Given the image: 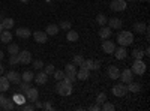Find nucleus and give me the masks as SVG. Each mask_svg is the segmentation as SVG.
<instances>
[{
  "mask_svg": "<svg viewBox=\"0 0 150 111\" xmlns=\"http://www.w3.org/2000/svg\"><path fill=\"white\" fill-rule=\"evenodd\" d=\"M56 90H57V93L60 96H69L72 93V83H69L66 78L60 80L56 84Z\"/></svg>",
  "mask_w": 150,
  "mask_h": 111,
  "instance_id": "f257e3e1",
  "label": "nucleus"
},
{
  "mask_svg": "<svg viewBox=\"0 0 150 111\" xmlns=\"http://www.w3.org/2000/svg\"><path fill=\"white\" fill-rule=\"evenodd\" d=\"M117 42L120 44V47H128L134 42V35L129 30H122L117 35Z\"/></svg>",
  "mask_w": 150,
  "mask_h": 111,
  "instance_id": "f03ea898",
  "label": "nucleus"
},
{
  "mask_svg": "<svg viewBox=\"0 0 150 111\" xmlns=\"http://www.w3.org/2000/svg\"><path fill=\"white\" fill-rule=\"evenodd\" d=\"M146 69H147V65L143 62V59L141 60H135L134 62V65H132V74H135V75H143V74L146 72Z\"/></svg>",
  "mask_w": 150,
  "mask_h": 111,
  "instance_id": "7ed1b4c3",
  "label": "nucleus"
},
{
  "mask_svg": "<svg viewBox=\"0 0 150 111\" xmlns=\"http://www.w3.org/2000/svg\"><path fill=\"white\" fill-rule=\"evenodd\" d=\"M128 93V87L125 86V83H119L116 86H112V95L117 96V98H122Z\"/></svg>",
  "mask_w": 150,
  "mask_h": 111,
  "instance_id": "20e7f679",
  "label": "nucleus"
},
{
  "mask_svg": "<svg viewBox=\"0 0 150 111\" xmlns=\"http://www.w3.org/2000/svg\"><path fill=\"white\" fill-rule=\"evenodd\" d=\"M126 6H128L126 0H112L111 5H110L111 11H114V12H122V11L126 9Z\"/></svg>",
  "mask_w": 150,
  "mask_h": 111,
  "instance_id": "39448f33",
  "label": "nucleus"
},
{
  "mask_svg": "<svg viewBox=\"0 0 150 111\" xmlns=\"http://www.w3.org/2000/svg\"><path fill=\"white\" fill-rule=\"evenodd\" d=\"M24 96H26V99H27V101L35 102L38 98H39V92H38V89H35V87H29L27 92L24 93Z\"/></svg>",
  "mask_w": 150,
  "mask_h": 111,
  "instance_id": "423d86ee",
  "label": "nucleus"
},
{
  "mask_svg": "<svg viewBox=\"0 0 150 111\" xmlns=\"http://www.w3.org/2000/svg\"><path fill=\"white\" fill-rule=\"evenodd\" d=\"M18 59H20V63H21V65H29V63H32V54H30V51H27V50L18 53Z\"/></svg>",
  "mask_w": 150,
  "mask_h": 111,
  "instance_id": "0eeeda50",
  "label": "nucleus"
},
{
  "mask_svg": "<svg viewBox=\"0 0 150 111\" xmlns=\"http://www.w3.org/2000/svg\"><path fill=\"white\" fill-rule=\"evenodd\" d=\"M119 78L122 80V83L128 84V83H131V81L134 80V74H132L131 69H125V71L120 72V77H119Z\"/></svg>",
  "mask_w": 150,
  "mask_h": 111,
  "instance_id": "6e6552de",
  "label": "nucleus"
},
{
  "mask_svg": "<svg viewBox=\"0 0 150 111\" xmlns=\"http://www.w3.org/2000/svg\"><path fill=\"white\" fill-rule=\"evenodd\" d=\"M6 78L9 80V83H12V84H20L21 83V75L18 72H15V71H9L8 74H6Z\"/></svg>",
  "mask_w": 150,
  "mask_h": 111,
  "instance_id": "1a4fd4ad",
  "label": "nucleus"
},
{
  "mask_svg": "<svg viewBox=\"0 0 150 111\" xmlns=\"http://www.w3.org/2000/svg\"><path fill=\"white\" fill-rule=\"evenodd\" d=\"M102 50H104L107 54H112V53L116 51V44L112 42V41L104 39V42H102Z\"/></svg>",
  "mask_w": 150,
  "mask_h": 111,
  "instance_id": "9d476101",
  "label": "nucleus"
},
{
  "mask_svg": "<svg viewBox=\"0 0 150 111\" xmlns=\"http://www.w3.org/2000/svg\"><path fill=\"white\" fill-rule=\"evenodd\" d=\"M33 38H35V41L38 44H45L48 41V35L45 32H42V30H38V32L33 33Z\"/></svg>",
  "mask_w": 150,
  "mask_h": 111,
  "instance_id": "9b49d317",
  "label": "nucleus"
},
{
  "mask_svg": "<svg viewBox=\"0 0 150 111\" xmlns=\"http://www.w3.org/2000/svg\"><path fill=\"white\" fill-rule=\"evenodd\" d=\"M107 72H108V77H110L111 80H117V78L120 77V69H119L116 65H111Z\"/></svg>",
  "mask_w": 150,
  "mask_h": 111,
  "instance_id": "f8f14e48",
  "label": "nucleus"
},
{
  "mask_svg": "<svg viewBox=\"0 0 150 111\" xmlns=\"http://www.w3.org/2000/svg\"><path fill=\"white\" fill-rule=\"evenodd\" d=\"M17 36L18 38H23V39H29L30 36H32V32H30V29H27V27H20V29H17Z\"/></svg>",
  "mask_w": 150,
  "mask_h": 111,
  "instance_id": "ddd939ff",
  "label": "nucleus"
},
{
  "mask_svg": "<svg viewBox=\"0 0 150 111\" xmlns=\"http://www.w3.org/2000/svg\"><path fill=\"white\" fill-rule=\"evenodd\" d=\"M107 23H108V27H110V29H122V26H123L122 20H120V18H117V17L110 18Z\"/></svg>",
  "mask_w": 150,
  "mask_h": 111,
  "instance_id": "4468645a",
  "label": "nucleus"
},
{
  "mask_svg": "<svg viewBox=\"0 0 150 111\" xmlns=\"http://www.w3.org/2000/svg\"><path fill=\"white\" fill-rule=\"evenodd\" d=\"M59 30H60V27L57 26V24H48V26L45 27V33H47L48 36H54V35H57Z\"/></svg>",
  "mask_w": 150,
  "mask_h": 111,
  "instance_id": "2eb2a0df",
  "label": "nucleus"
},
{
  "mask_svg": "<svg viewBox=\"0 0 150 111\" xmlns=\"http://www.w3.org/2000/svg\"><path fill=\"white\" fill-rule=\"evenodd\" d=\"M35 83L36 84H39V86H42V84H45L47 83V80H48V75H47V74L45 72H39V74H36V75H35Z\"/></svg>",
  "mask_w": 150,
  "mask_h": 111,
  "instance_id": "dca6fc26",
  "label": "nucleus"
},
{
  "mask_svg": "<svg viewBox=\"0 0 150 111\" xmlns=\"http://www.w3.org/2000/svg\"><path fill=\"white\" fill-rule=\"evenodd\" d=\"M89 69L86 68H80V71H77V80H81V81H86L89 78Z\"/></svg>",
  "mask_w": 150,
  "mask_h": 111,
  "instance_id": "f3484780",
  "label": "nucleus"
},
{
  "mask_svg": "<svg viewBox=\"0 0 150 111\" xmlns=\"http://www.w3.org/2000/svg\"><path fill=\"white\" fill-rule=\"evenodd\" d=\"M9 41H12V33H11V30H3L2 33H0V42L9 44Z\"/></svg>",
  "mask_w": 150,
  "mask_h": 111,
  "instance_id": "a211bd4d",
  "label": "nucleus"
},
{
  "mask_svg": "<svg viewBox=\"0 0 150 111\" xmlns=\"http://www.w3.org/2000/svg\"><path fill=\"white\" fill-rule=\"evenodd\" d=\"M14 24H15V21L12 20V18H9V17H6V18L2 20V27H3V30H11L12 27H14Z\"/></svg>",
  "mask_w": 150,
  "mask_h": 111,
  "instance_id": "6ab92c4d",
  "label": "nucleus"
},
{
  "mask_svg": "<svg viewBox=\"0 0 150 111\" xmlns=\"http://www.w3.org/2000/svg\"><path fill=\"white\" fill-rule=\"evenodd\" d=\"M111 29L110 27H105V26H102L101 29H99V38L101 39H108L110 36H111Z\"/></svg>",
  "mask_w": 150,
  "mask_h": 111,
  "instance_id": "aec40b11",
  "label": "nucleus"
},
{
  "mask_svg": "<svg viewBox=\"0 0 150 111\" xmlns=\"http://www.w3.org/2000/svg\"><path fill=\"white\" fill-rule=\"evenodd\" d=\"M112 54H116L117 60H123V59H126L128 51H126V48H125V47H120V48H117V51H114Z\"/></svg>",
  "mask_w": 150,
  "mask_h": 111,
  "instance_id": "412c9836",
  "label": "nucleus"
},
{
  "mask_svg": "<svg viewBox=\"0 0 150 111\" xmlns=\"http://www.w3.org/2000/svg\"><path fill=\"white\" fill-rule=\"evenodd\" d=\"M128 92H132V93H138L140 90H141V84L140 83H134V81H131V83H128Z\"/></svg>",
  "mask_w": 150,
  "mask_h": 111,
  "instance_id": "4be33fe9",
  "label": "nucleus"
},
{
  "mask_svg": "<svg viewBox=\"0 0 150 111\" xmlns=\"http://www.w3.org/2000/svg\"><path fill=\"white\" fill-rule=\"evenodd\" d=\"M9 90V80L6 77H0V92H8Z\"/></svg>",
  "mask_w": 150,
  "mask_h": 111,
  "instance_id": "5701e85b",
  "label": "nucleus"
},
{
  "mask_svg": "<svg viewBox=\"0 0 150 111\" xmlns=\"http://www.w3.org/2000/svg\"><path fill=\"white\" fill-rule=\"evenodd\" d=\"M65 75H77V66L74 63H68L65 68Z\"/></svg>",
  "mask_w": 150,
  "mask_h": 111,
  "instance_id": "b1692460",
  "label": "nucleus"
},
{
  "mask_svg": "<svg viewBox=\"0 0 150 111\" xmlns=\"http://www.w3.org/2000/svg\"><path fill=\"white\" fill-rule=\"evenodd\" d=\"M12 101H15V102L21 107V105L26 104V101H27V99H26V96H24V93H21V92H20V93H15V96H14V99H12Z\"/></svg>",
  "mask_w": 150,
  "mask_h": 111,
  "instance_id": "393cba45",
  "label": "nucleus"
},
{
  "mask_svg": "<svg viewBox=\"0 0 150 111\" xmlns=\"http://www.w3.org/2000/svg\"><path fill=\"white\" fill-rule=\"evenodd\" d=\"M132 29L137 33H144V30L147 29V24L146 23H135L134 26H132Z\"/></svg>",
  "mask_w": 150,
  "mask_h": 111,
  "instance_id": "a878e982",
  "label": "nucleus"
},
{
  "mask_svg": "<svg viewBox=\"0 0 150 111\" xmlns=\"http://www.w3.org/2000/svg\"><path fill=\"white\" fill-rule=\"evenodd\" d=\"M33 78H35V74H33L32 71H24V72H23V75H21V80H23V81H26V83L33 81Z\"/></svg>",
  "mask_w": 150,
  "mask_h": 111,
  "instance_id": "bb28decb",
  "label": "nucleus"
},
{
  "mask_svg": "<svg viewBox=\"0 0 150 111\" xmlns=\"http://www.w3.org/2000/svg\"><path fill=\"white\" fill-rule=\"evenodd\" d=\"M66 39H68L69 42H77V41H78V33L75 32V30H68Z\"/></svg>",
  "mask_w": 150,
  "mask_h": 111,
  "instance_id": "cd10ccee",
  "label": "nucleus"
},
{
  "mask_svg": "<svg viewBox=\"0 0 150 111\" xmlns=\"http://www.w3.org/2000/svg\"><path fill=\"white\" fill-rule=\"evenodd\" d=\"M8 53L9 54H18L20 53V47L17 44H8Z\"/></svg>",
  "mask_w": 150,
  "mask_h": 111,
  "instance_id": "c85d7f7f",
  "label": "nucleus"
},
{
  "mask_svg": "<svg viewBox=\"0 0 150 111\" xmlns=\"http://www.w3.org/2000/svg\"><path fill=\"white\" fill-rule=\"evenodd\" d=\"M132 57H134L135 60H141V59L144 57V51L140 50V48H137V50L132 51Z\"/></svg>",
  "mask_w": 150,
  "mask_h": 111,
  "instance_id": "c756f323",
  "label": "nucleus"
},
{
  "mask_svg": "<svg viewBox=\"0 0 150 111\" xmlns=\"http://www.w3.org/2000/svg\"><path fill=\"white\" fill-rule=\"evenodd\" d=\"M107 21H108V18H107L104 14H99V15L96 17V23H98L101 27H102V26H105V24H107Z\"/></svg>",
  "mask_w": 150,
  "mask_h": 111,
  "instance_id": "7c9ffc66",
  "label": "nucleus"
},
{
  "mask_svg": "<svg viewBox=\"0 0 150 111\" xmlns=\"http://www.w3.org/2000/svg\"><path fill=\"white\" fill-rule=\"evenodd\" d=\"M101 110H104V111H114V110H116V107H114V105H112L111 102H107V101H105V102L102 104V107H101Z\"/></svg>",
  "mask_w": 150,
  "mask_h": 111,
  "instance_id": "2f4dec72",
  "label": "nucleus"
},
{
  "mask_svg": "<svg viewBox=\"0 0 150 111\" xmlns=\"http://www.w3.org/2000/svg\"><path fill=\"white\" fill-rule=\"evenodd\" d=\"M18 63H20L18 54H9V65H18Z\"/></svg>",
  "mask_w": 150,
  "mask_h": 111,
  "instance_id": "473e14b6",
  "label": "nucleus"
},
{
  "mask_svg": "<svg viewBox=\"0 0 150 111\" xmlns=\"http://www.w3.org/2000/svg\"><path fill=\"white\" fill-rule=\"evenodd\" d=\"M83 60H84V57L81 56V54H77L74 57V60H72V63L75 65V66H81V63H83Z\"/></svg>",
  "mask_w": 150,
  "mask_h": 111,
  "instance_id": "72a5a7b5",
  "label": "nucleus"
},
{
  "mask_svg": "<svg viewBox=\"0 0 150 111\" xmlns=\"http://www.w3.org/2000/svg\"><path fill=\"white\" fill-rule=\"evenodd\" d=\"M53 75H54L56 81H60V80H63V78H65V71H54V72H53Z\"/></svg>",
  "mask_w": 150,
  "mask_h": 111,
  "instance_id": "f704fd0d",
  "label": "nucleus"
},
{
  "mask_svg": "<svg viewBox=\"0 0 150 111\" xmlns=\"http://www.w3.org/2000/svg\"><path fill=\"white\" fill-rule=\"evenodd\" d=\"M105 101H107V95H105V93H99V95L96 96V104L102 105Z\"/></svg>",
  "mask_w": 150,
  "mask_h": 111,
  "instance_id": "c9c22d12",
  "label": "nucleus"
},
{
  "mask_svg": "<svg viewBox=\"0 0 150 111\" xmlns=\"http://www.w3.org/2000/svg\"><path fill=\"white\" fill-rule=\"evenodd\" d=\"M14 107H15V105H14V102H12V99H8L6 104H5L2 108H3L5 111H11V110H14Z\"/></svg>",
  "mask_w": 150,
  "mask_h": 111,
  "instance_id": "e433bc0d",
  "label": "nucleus"
},
{
  "mask_svg": "<svg viewBox=\"0 0 150 111\" xmlns=\"http://www.w3.org/2000/svg\"><path fill=\"white\" fill-rule=\"evenodd\" d=\"M71 26H72L71 21H62L59 27H60L62 30H66V32H68V30H71Z\"/></svg>",
  "mask_w": 150,
  "mask_h": 111,
  "instance_id": "4c0bfd02",
  "label": "nucleus"
},
{
  "mask_svg": "<svg viewBox=\"0 0 150 111\" xmlns=\"http://www.w3.org/2000/svg\"><path fill=\"white\" fill-rule=\"evenodd\" d=\"M42 68H44V62H42V60H33V69L39 71V69H42Z\"/></svg>",
  "mask_w": 150,
  "mask_h": 111,
  "instance_id": "58836bf2",
  "label": "nucleus"
},
{
  "mask_svg": "<svg viewBox=\"0 0 150 111\" xmlns=\"http://www.w3.org/2000/svg\"><path fill=\"white\" fill-rule=\"evenodd\" d=\"M56 71V68H54V65H47L45 66V74H47V75H53V72Z\"/></svg>",
  "mask_w": 150,
  "mask_h": 111,
  "instance_id": "ea45409f",
  "label": "nucleus"
},
{
  "mask_svg": "<svg viewBox=\"0 0 150 111\" xmlns=\"http://www.w3.org/2000/svg\"><path fill=\"white\" fill-rule=\"evenodd\" d=\"M101 68V62L99 60H92V65H90V71H96Z\"/></svg>",
  "mask_w": 150,
  "mask_h": 111,
  "instance_id": "a19ab883",
  "label": "nucleus"
},
{
  "mask_svg": "<svg viewBox=\"0 0 150 111\" xmlns=\"http://www.w3.org/2000/svg\"><path fill=\"white\" fill-rule=\"evenodd\" d=\"M21 110H23V111H33V110H36V108H35V105H32V104H24V105H21Z\"/></svg>",
  "mask_w": 150,
  "mask_h": 111,
  "instance_id": "79ce46f5",
  "label": "nucleus"
},
{
  "mask_svg": "<svg viewBox=\"0 0 150 111\" xmlns=\"http://www.w3.org/2000/svg\"><path fill=\"white\" fill-rule=\"evenodd\" d=\"M29 87H30V84L26 83V81H23V83H21V87H20V92H21V93H26Z\"/></svg>",
  "mask_w": 150,
  "mask_h": 111,
  "instance_id": "37998d69",
  "label": "nucleus"
},
{
  "mask_svg": "<svg viewBox=\"0 0 150 111\" xmlns=\"http://www.w3.org/2000/svg\"><path fill=\"white\" fill-rule=\"evenodd\" d=\"M6 101H8V98L3 95V92H0V108H2V107L6 104Z\"/></svg>",
  "mask_w": 150,
  "mask_h": 111,
  "instance_id": "c03bdc74",
  "label": "nucleus"
},
{
  "mask_svg": "<svg viewBox=\"0 0 150 111\" xmlns=\"http://www.w3.org/2000/svg\"><path fill=\"white\" fill-rule=\"evenodd\" d=\"M42 108H44V110H50V111H51V110H54V108H53V105H51V104H48V102L42 104Z\"/></svg>",
  "mask_w": 150,
  "mask_h": 111,
  "instance_id": "a18cd8bd",
  "label": "nucleus"
},
{
  "mask_svg": "<svg viewBox=\"0 0 150 111\" xmlns=\"http://www.w3.org/2000/svg\"><path fill=\"white\" fill-rule=\"evenodd\" d=\"M89 110H90V111H99V110H101V105H99V104L92 105V107H89Z\"/></svg>",
  "mask_w": 150,
  "mask_h": 111,
  "instance_id": "49530a36",
  "label": "nucleus"
},
{
  "mask_svg": "<svg viewBox=\"0 0 150 111\" xmlns=\"http://www.w3.org/2000/svg\"><path fill=\"white\" fill-rule=\"evenodd\" d=\"M35 108H42V102H39V101H35Z\"/></svg>",
  "mask_w": 150,
  "mask_h": 111,
  "instance_id": "de8ad7c7",
  "label": "nucleus"
},
{
  "mask_svg": "<svg viewBox=\"0 0 150 111\" xmlns=\"http://www.w3.org/2000/svg\"><path fill=\"white\" fill-rule=\"evenodd\" d=\"M3 72H5V68H3V65H2V63H0V75H2Z\"/></svg>",
  "mask_w": 150,
  "mask_h": 111,
  "instance_id": "09e8293b",
  "label": "nucleus"
},
{
  "mask_svg": "<svg viewBox=\"0 0 150 111\" xmlns=\"http://www.w3.org/2000/svg\"><path fill=\"white\" fill-rule=\"evenodd\" d=\"M3 57H5V54H3V51H0V62L3 60Z\"/></svg>",
  "mask_w": 150,
  "mask_h": 111,
  "instance_id": "8fccbe9b",
  "label": "nucleus"
},
{
  "mask_svg": "<svg viewBox=\"0 0 150 111\" xmlns=\"http://www.w3.org/2000/svg\"><path fill=\"white\" fill-rule=\"evenodd\" d=\"M3 32V27H2V21H0V33Z\"/></svg>",
  "mask_w": 150,
  "mask_h": 111,
  "instance_id": "3c124183",
  "label": "nucleus"
},
{
  "mask_svg": "<svg viewBox=\"0 0 150 111\" xmlns=\"http://www.w3.org/2000/svg\"><path fill=\"white\" fill-rule=\"evenodd\" d=\"M20 2H23V3H27V2H29V0H20Z\"/></svg>",
  "mask_w": 150,
  "mask_h": 111,
  "instance_id": "603ef678",
  "label": "nucleus"
},
{
  "mask_svg": "<svg viewBox=\"0 0 150 111\" xmlns=\"http://www.w3.org/2000/svg\"><path fill=\"white\" fill-rule=\"evenodd\" d=\"M140 2H149V0H140Z\"/></svg>",
  "mask_w": 150,
  "mask_h": 111,
  "instance_id": "864d4df0",
  "label": "nucleus"
},
{
  "mask_svg": "<svg viewBox=\"0 0 150 111\" xmlns=\"http://www.w3.org/2000/svg\"><path fill=\"white\" fill-rule=\"evenodd\" d=\"M126 2H132V0H126Z\"/></svg>",
  "mask_w": 150,
  "mask_h": 111,
  "instance_id": "5fc2aeb1",
  "label": "nucleus"
}]
</instances>
